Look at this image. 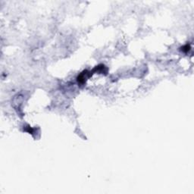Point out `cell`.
<instances>
[{
	"mask_svg": "<svg viewBox=\"0 0 194 194\" xmlns=\"http://www.w3.org/2000/svg\"><path fill=\"white\" fill-rule=\"evenodd\" d=\"M108 72V68L107 67H105L104 65H99L95 67L93 70L91 71L92 74H93L94 73H99V74H107Z\"/></svg>",
	"mask_w": 194,
	"mask_h": 194,
	"instance_id": "obj_2",
	"label": "cell"
},
{
	"mask_svg": "<svg viewBox=\"0 0 194 194\" xmlns=\"http://www.w3.org/2000/svg\"><path fill=\"white\" fill-rule=\"evenodd\" d=\"M190 48H191V46H190V44H186L185 46H183V47L181 48V51L183 52V53H187L189 51H190Z\"/></svg>",
	"mask_w": 194,
	"mask_h": 194,
	"instance_id": "obj_3",
	"label": "cell"
},
{
	"mask_svg": "<svg viewBox=\"0 0 194 194\" xmlns=\"http://www.w3.org/2000/svg\"><path fill=\"white\" fill-rule=\"evenodd\" d=\"M92 75L93 74H92L91 71H87V70L83 71V72H81L79 75H78V78H77V79H78V83H80V84H81V85L84 84V83H86V80H87L89 78H90Z\"/></svg>",
	"mask_w": 194,
	"mask_h": 194,
	"instance_id": "obj_1",
	"label": "cell"
}]
</instances>
